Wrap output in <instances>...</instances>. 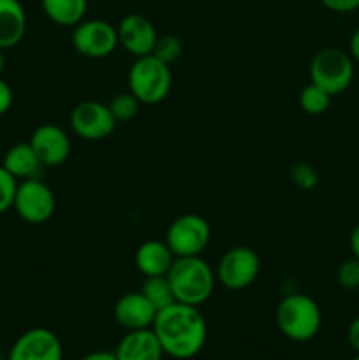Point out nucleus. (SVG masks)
Wrapping results in <instances>:
<instances>
[{
	"mask_svg": "<svg viewBox=\"0 0 359 360\" xmlns=\"http://www.w3.org/2000/svg\"><path fill=\"white\" fill-rule=\"evenodd\" d=\"M81 360H118V359H116L115 352L99 350V352H92V354H87Z\"/></svg>",
	"mask_w": 359,
	"mask_h": 360,
	"instance_id": "obj_30",
	"label": "nucleus"
},
{
	"mask_svg": "<svg viewBox=\"0 0 359 360\" xmlns=\"http://www.w3.org/2000/svg\"><path fill=\"white\" fill-rule=\"evenodd\" d=\"M336 281L345 290L359 288V260L355 257L344 260L336 269Z\"/></svg>",
	"mask_w": 359,
	"mask_h": 360,
	"instance_id": "obj_24",
	"label": "nucleus"
},
{
	"mask_svg": "<svg viewBox=\"0 0 359 360\" xmlns=\"http://www.w3.org/2000/svg\"><path fill=\"white\" fill-rule=\"evenodd\" d=\"M141 294L155 306L157 311H160V309L168 308L172 302H176L168 276L144 278L143 287H141Z\"/></svg>",
	"mask_w": 359,
	"mask_h": 360,
	"instance_id": "obj_20",
	"label": "nucleus"
},
{
	"mask_svg": "<svg viewBox=\"0 0 359 360\" xmlns=\"http://www.w3.org/2000/svg\"><path fill=\"white\" fill-rule=\"evenodd\" d=\"M291 178L299 188L303 190H312L315 188L317 183H319V176H317V171L306 162H301V164H296L294 167L291 169Z\"/></svg>",
	"mask_w": 359,
	"mask_h": 360,
	"instance_id": "obj_26",
	"label": "nucleus"
},
{
	"mask_svg": "<svg viewBox=\"0 0 359 360\" xmlns=\"http://www.w3.org/2000/svg\"><path fill=\"white\" fill-rule=\"evenodd\" d=\"M30 146L46 167H60L70 155V139L65 130L53 123H44L32 132Z\"/></svg>",
	"mask_w": 359,
	"mask_h": 360,
	"instance_id": "obj_12",
	"label": "nucleus"
},
{
	"mask_svg": "<svg viewBox=\"0 0 359 360\" xmlns=\"http://www.w3.org/2000/svg\"><path fill=\"white\" fill-rule=\"evenodd\" d=\"M211 229L206 218L201 214L187 213L171 221L165 232V245L178 257H199L208 248Z\"/></svg>",
	"mask_w": 359,
	"mask_h": 360,
	"instance_id": "obj_6",
	"label": "nucleus"
},
{
	"mask_svg": "<svg viewBox=\"0 0 359 360\" xmlns=\"http://www.w3.org/2000/svg\"><path fill=\"white\" fill-rule=\"evenodd\" d=\"M2 167L18 181H23V179L41 178L44 165L32 150L30 143H18L6 151Z\"/></svg>",
	"mask_w": 359,
	"mask_h": 360,
	"instance_id": "obj_18",
	"label": "nucleus"
},
{
	"mask_svg": "<svg viewBox=\"0 0 359 360\" xmlns=\"http://www.w3.org/2000/svg\"><path fill=\"white\" fill-rule=\"evenodd\" d=\"M116 120L108 104L97 101L80 102L70 112V129L84 141H102L115 132Z\"/></svg>",
	"mask_w": 359,
	"mask_h": 360,
	"instance_id": "obj_10",
	"label": "nucleus"
},
{
	"mask_svg": "<svg viewBox=\"0 0 359 360\" xmlns=\"http://www.w3.org/2000/svg\"><path fill=\"white\" fill-rule=\"evenodd\" d=\"M139 105L141 102L130 91H123V94H116L111 98L108 108L111 111L113 118L116 120V123H125L130 122L139 112Z\"/></svg>",
	"mask_w": 359,
	"mask_h": 360,
	"instance_id": "obj_22",
	"label": "nucleus"
},
{
	"mask_svg": "<svg viewBox=\"0 0 359 360\" xmlns=\"http://www.w3.org/2000/svg\"><path fill=\"white\" fill-rule=\"evenodd\" d=\"M157 316L155 306L139 292L123 294L115 304V320L125 330L151 329Z\"/></svg>",
	"mask_w": 359,
	"mask_h": 360,
	"instance_id": "obj_14",
	"label": "nucleus"
},
{
	"mask_svg": "<svg viewBox=\"0 0 359 360\" xmlns=\"http://www.w3.org/2000/svg\"><path fill=\"white\" fill-rule=\"evenodd\" d=\"M18 179L13 178L6 169L0 165V214L13 207L14 195H16Z\"/></svg>",
	"mask_w": 359,
	"mask_h": 360,
	"instance_id": "obj_25",
	"label": "nucleus"
},
{
	"mask_svg": "<svg viewBox=\"0 0 359 360\" xmlns=\"http://www.w3.org/2000/svg\"><path fill=\"white\" fill-rule=\"evenodd\" d=\"M115 355L118 360H162L164 350L153 329L127 330L120 340Z\"/></svg>",
	"mask_w": 359,
	"mask_h": 360,
	"instance_id": "obj_15",
	"label": "nucleus"
},
{
	"mask_svg": "<svg viewBox=\"0 0 359 360\" xmlns=\"http://www.w3.org/2000/svg\"><path fill=\"white\" fill-rule=\"evenodd\" d=\"M151 329L160 341L164 354L176 360L196 357L208 338L206 320L199 308L182 302H172L157 311Z\"/></svg>",
	"mask_w": 359,
	"mask_h": 360,
	"instance_id": "obj_1",
	"label": "nucleus"
},
{
	"mask_svg": "<svg viewBox=\"0 0 359 360\" xmlns=\"http://www.w3.org/2000/svg\"><path fill=\"white\" fill-rule=\"evenodd\" d=\"M27 32V14L20 0H0V49L14 48Z\"/></svg>",
	"mask_w": 359,
	"mask_h": 360,
	"instance_id": "obj_17",
	"label": "nucleus"
},
{
	"mask_svg": "<svg viewBox=\"0 0 359 360\" xmlns=\"http://www.w3.org/2000/svg\"><path fill=\"white\" fill-rule=\"evenodd\" d=\"M348 53H351L352 60L359 63V28L352 34L351 42H348Z\"/></svg>",
	"mask_w": 359,
	"mask_h": 360,
	"instance_id": "obj_31",
	"label": "nucleus"
},
{
	"mask_svg": "<svg viewBox=\"0 0 359 360\" xmlns=\"http://www.w3.org/2000/svg\"><path fill=\"white\" fill-rule=\"evenodd\" d=\"M320 2L333 13H352L359 9V0H320Z\"/></svg>",
	"mask_w": 359,
	"mask_h": 360,
	"instance_id": "obj_27",
	"label": "nucleus"
},
{
	"mask_svg": "<svg viewBox=\"0 0 359 360\" xmlns=\"http://www.w3.org/2000/svg\"><path fill=\"white\" fill-rule=\"evenodd\" d=\"M0 360H2V359H0Z\"/></svg>",
	"mask_w": 359,
	"mask_h": 360,
	"instance_id": "obj_35",
	"label": "nucleus"
},
{
	"mask_svg": "<svg viewBox=\"0 0 359 360\" xmlns=\"http://www.w3.org/2000/svg\"><path fill=\"white\" fill-rule=\"evenodd\" d=\"M277 326L287 340L306 343L319 334L322 313L310 295L289 294L277 306Z\"/></svg>",
	"mask_w": 359,
	"mask_h": 360,
	"instance_id": "obj_3",
	"label": "nucleus"
},
{
	"mask_svg": "<svg viewBox=\"0 0 359 360\" xmlns=\"http://www.w3.org/2000/svg\"><path fill=\"white\" fill-rule=\"evenodd\" d=\"M13 90H11L9 84L6 83L4 79H0V116L6 115L7 111L11 109V105H13Z\"/></svg>",
	"mask_w": 359,
	"mask_h": 360,
	"instance_id": "obj_28",
	"label": "nucleus"
},
{
	"mask_svg": "<svg viewBox=\"0 0 359 360\" xmlns=\"http://www.w3.org/2000/svg\"><path fill=\"white\" fill-rule=\"evenodd\" d=\"M6 69V55H4V49H0V74Z\"/></svg>",
	"mask_w": 359,
	"mask_h": 360,
	"instance_id": "obj_33",
	"label": "nucleus"
},
{
	"mask_svg": "<svg viewBox=\"0 0 359 360\" xmlns=\"http://www.w3.org/2000/svg\"><path fill=\"white\" fill-rule=\"evenodd\" d=\"M347 340H348V345L354 348L355 354H359V316H355V319L348 323Z\"/></svg>",
	"mask_w": 359,
	"mask_h": 360,
	"instance_id": "obj_29",
	"label": "nucleus"
},
{
	"mask_svg": "<svg viewBox=\"0 0 359 360\" xmlns=\"http://www.w3.org/2000/svg\"><path fill=\"white\" fill-rule=\"evenodd\" d=\"M118 42L132 56L151 55L158 34L153 23L143 14H127L116 27Z\"/></svg>",
	"mask_w": 359,
	"mask_h": 360,
	"instance_id": "obj_13",
	"label": "nucleus"
},
{
	"mask_svg": "<svg viewBox=\"0 0 359 360\" xmlns=\"http://www.w3.org/2000/svg\"><path fill=\"white\" fill-rule=\"evenodd\" d=\"M46 16L58 27H76L87 14L88 0H41Z\"/></svg>",
	"mask_w": 359,
	"mask_h": 360,
	"instance_id": "obj_19",
	"label": "nucleus"
},
{
	"mask_svg": "<svg viewBox=\"0 0 359 360\" xmlns=\"http://www.w3.org/2000/svg\"><path fill=\"white\" fill-rule=\"evenodd\" d=\"M260 271V259L250 246H234L227 250L218 260L215 278L227 290H243L257 280Z\"/></svg>",
	"mask_w": 359,
	"mask_h": 360,
	"instance_id": "obj_7",
	"label": "nucleus"
},
{
	"mask_svg": "<svg viewBox=\"0 0 359 360\" xmlns=\"http://www.w3.org/2000/svg\"><path fill=\"white\" fill-rule=\"evenodd\" d=\"M172 86V74L168 63L153 55L137 56L129 70V91L146 105L165 101Z\"/></svg>",
	"mask_w": 359,
	"mask_h": 360,
	"instance_id": "obj_4",
	"label": "nucleus"
},
{
	"mask_svg": "<svg viewBox=\"0 0 359 360\" xmlns=\"http://www.w3.org/2000/svg\"><path fill=\"white\" fill-rule=\"evenodd\" d=\"M182 41L175 34H164L157 37L153 49H151V55L155 58L162 60L164 63H168V65H171V63H175L182 56Z\"/></svg>",
	"mask_w": 359,
	"mask_h": 360,
	"instance_id": "obj_23",
	"label": "nucleus"
},
{
	"mask_svg": "<svg viewBox=\"0 0 359 360\" xmlns=\"http://www.w3.org/2000/svg\"><path fill=\"white\" fill-rule=\"evenodd\" d=\"M175 259L176 257L172 255L165 241H157V239L144 241L143 245L137 246L136 255H134L137 271L144 278L165 276L171 269Z\"/></svg>",
	"mask_w": 359,
	"mask_h": 360,
	"instance_id": "obj_16",
	"label": "nucleus"
},
{
	"mask_svg": "<svg viewBox=\"0 0 359 360\" xmlns=\"http://www.w3.org/2000/svg\"><path fill=\"white\" fill-rule=\"evenodd\" d=\"M331 95L326 90H322L317 84L310 83L299 94V105L303 111L310 116H319L329 109L331 105Z\"/></svg>",
	"mask_w": 359,
	"mask_h": 360,
	"instance_id": "obj_21",
	"label": "nucleus"
},
{
	"mask_svg": "<svg viewBox=\"0 0 359 360\" xmlns=\"http://www.w3.org/2000/svg\"><path fill=\"white\" fill-rule=\"evenodd\" d=\"M116 27L104 20H83L74 27L73 46L81 56L87 58H106L118 46Z\"/></svg>",
	"mask_w": 359,
	"mask_h": 360,
	"instance_id": "obj_9",
	"label": "nucleus"
},
{
	"mask_svg": "<svg viewBox=\"0 0 359 360\" xmlns=\"http://www.w3.org/2000/svg\"><path fill=\"white\" fill-rule=\"evenodd\" d=\"M55 193L41 178L18 181L13 207L30 225H42L55 213Z\"/></svg>",
	"mask_w": 359,
	"mask_h": 360,
	"instance_id": "obj_8",
	"label": "nucleus"
},
{
	"mask_svg": "<svg viewBox=\"0 0 359 360\" xmlns=\"http://www.w3.org/2000/svg\"><path fill=\"white\" fill-rule=\"evenodd\" d=\"M63 350L58 336L46 327L25 330L11 347L9 360H62Z\"/></svg>",
	"mask_w": 359,
	"mask_h": 360,
	"instance_id": "obj_11",
	"label": "nucleus"
},
{
	"mask_svg": "<svg viewBox=\"0 0 359 360\" xmlns=\"http://www.w3.org/2000/svg\"><path fill=\"white\" fill-rule=\"evenodd\" d=\"M171 283L176 302L196 306L208 301L215 288V271L199 257H178L165 274Z\"/></svg>",
	"mask_w": 359,
	"mask_h": 360,
	"instance_id": "obj_2",
	"label": "nucleus"
},
{
	"mask_svg": "<svg viewBox=\"0 0 359 360\" xmlns=\"http://www.w3.org/2000/svg\"><path fill=\"white\" fill-rule=\"evenodd\" d=\"M354 79V60L340 48H324L310 62V81L331 97L344 94Z\"/></svg>",
	"mask_w": 359,
	"mask_h": 360,
	"instance_id": "obj_5",
	"label": "nucleus"
},
{
	"mask_svg": "<svg viewBox=\"0 0 359 360\" xmlns=\"http://www.w3.org/2000/svg\"><path fill=\"white\" fill-rule=\"evenodd\" d=\"M351 250H352V257L359 260V224L352 229L351 232Z\"/></svg>",
	"mask_w": 359,
	"mask_h": 360,
	"instance_id": "obj_32",
	"label": "nucleus"
},
{
	"mask_svg": "<svg viewBox=\"0 0 359 360\" xmlns=\"http://www.w3.org/2000/svg\"><path fill=\"white\" fill-rule=\"evenodd\" d=\"M352 360H359V354H358V355H355V357H354V359H352Z\"/></svg>",
	"mask_w": 359,
	"mask_h": 360,
	"instance_id": "obj_34",
	"label": "nucleus"
}]
</instances>
